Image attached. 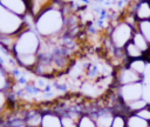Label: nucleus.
<instances>
[{
	"label": "nucleus",
	"instance_id": "f257e3e1",
	"mask_svg": "<svg viewBox=\"0 0 150 127\" xmlns=\"http://www.w3.org/2000/svg\"><path fill=\"white\" fill-rule=\"evenodd\" d=\"M63 0H55V2L41 13L33 21V27L43 40H59L68 32L67 18L63 13Z\"/></svg>",
	"mask_w": 150,
	"mask_h": 127
},
{
	"label": "nucleus",
	"instance_id": "f03ea898",
	"mask_svg": "<svg viewBox=\"0 0 150 127\" xmlns=\"http://www.w3.org/2000/svg\"><path fill=\"white\" fill-rule=\"evenodd\" d=\"M41 45H42V38L38 34V32L34 29L33 26H28L18 34L12 55L20 56L28 54H39Z\"/></svg>",
	"mask_w": 150,
	"mask_h": 127
},
{
	"label": "nucleus",
	"instance_id": "7ed1b4c3",
	"mask_svg": "<svg viewBox=\"0 0 150 127\" xmlns=\"http://www.w3.org/2000/svg\"><path fill=\"white\" fill-rule=\"evenodd\" d=\"M134 33L135 26L121 18L112 26H110L107 34V39L114 49L123 51V48L131 41Z\"/></svg>",
	"mask_w": 150,
	"mask_h": 127
},
{
	"label": "nucleus",
	"instance_id": "20e7f679",
	"mask_svg": "<svg viewBox=\"0 0 150 127\" xmlns=\"http://www.w3.org/2000/svg\"><path fill=\"white\" fill-rule=\"evenodd\" d=\"M28 26L27 19L13 14L0 4V35H16Z\"/></svg>",
	"mask_w": 150,
	"mask_h": 127
},
{
	"label": "nucleus",
	"instance_id": "39448f33",
	"mask_svg": "<svg viewBox=\"0 0 150 127\" xmlns=\"http://www.w3.org/2000/svg\"><path fill=\"white\" fill-rule=\"evenodd\" d=\"M111 89L116 94L117 99L123 105H125L131 101L144 98L145 83L137 82V83H130V85H124V86H112Z\"/></svg>",
	"mask_w": 150,
	"mask_h": 127
},
{
	"label": "nucleus",
	"instance_id": "423d86ee",
	"mask_svg": "<svg viewBox=\"0 0 150 127\" xmlns=\"http://www.w3.org/2000/svg\"><path fill=\"white\" fill-rule=\"evenodd\" d=\"M137 82H144V76L132 71L128 65L114 69V86H124Z\"/></svg>",
	"mask_w": 150,
	"mask_h": 127
},
{
	"label": "nucleus",
	"instance_id": "0eeeda50",
	"mask_svg": "<svg viewBox=\"0 0 150 127\" xmlns=\"http://www.w3.org/2000/svg\"><path fill=\"white\" fill-rule=\"evenodd\" d=\"M87 113H90L96 122L97 127H111V122L114 119V109L108 107L107 105L94 106V108Z\"/></svg>",
	"mask_w": 150,
	"mask_h": 127
},
{
	"label": "nucleus",
	"instance_id": "6e6552de",
	"mask_svg": "<svg viewBox=\"0 0 150 127\" xmlns=\"http://www.w3.org/2000/svg\"><path fill=\"white\" fill-rule=\"evenodd\" d=\"M0 4L15 15L27 19L29 16L28 0H0Z\"/></svg>",
	"mask_w": 150,
	"mask_h": 127
},
{
	"label": "nucleus",
	"instance_id": "1a4fd4ad",
	"mask_svg": "<svg viewBox=\"0 0 150 127\" xmlns=\"http://www.w3.org/2000/svg\"><path fill=\"white\" fill-rule=\"evenodd\" d=\"M137 21L150 20V0H135L129 9Z\"/></svg>",
	"mask_w": 150,
	"mask_h": 127
},
{
	"label": "nucleus",
	"instance_id": "9d476101",
	"mask_svg": "<svg viewBox=\"0 0 150 127\" xmlns=\"http://www.w3.org/2000/svg\"><path fill=\"white\" fill-rule=\"evenodd\" d=\"M55 0H28L29 5V18L34 21L41 13H43L46 9H48Z\"/></svg>",
	"mask_w": 150,
	"mask_h": 127
},
{
	"label": "nucleus",
	"instance_id": "9b49d317",
	"mask_svg": "<svg viewBox=\"0 0 150 127\" xmlns=\"http://www.w3.org/2000/svg\"><path fill=\"white\" fill-rule=\"evenodd\" d=\"M14 59H15V62L19 67L33 73L35 67L38 66V63L40 61V55L39 54H28V55L14 56Z\"/></svg>",
	"mask_w": 150,
	"mask_h": 127
},
{
	"label": "nucleus",
	"instance_id": "f8f14e48",
	"mask_svg": "<svg viewBox=\"0 0 150 127\" xmlns=\"http://www.w3.org/2000/svg\"><path fill=\"white\" fill-rule=\"evenodd\" d=\"M41 127H62L60 113L56 111H45L42 114Z\"/></svg>",
	"mask_w": 150,
	"mask_h": 127
},
{
	"label": "nucleus",
	"instance_id": "ddd939ff",
	"mask_svg": "<svg viewBox=\"0 0 150 127\" xmlns=\"http://www.w3.org/2000/svg\"><path fill=\"white\" fill-rule=\"evenodd\" d=\"M127 65L132 69L135 71L136 73L145 76L149 67H150V62L146 60V58H139V59H134V60H128Z\"/></svg>",
	"mask_w": 150,
	"mask_h": 127
},
{
	"label": "nucleus",
	"instance_id": "4468645a",
	"mask_svg": "<svg viewBox=\"0 0 150 127\" xmlns=\"http://www.w3.org/2000/svg\"><path fill=\"white\" fill-rule=\"evenodd\" d=\"M43 112L39 109H29L25 113V123L27 127H41Z\"/></svg>",
	"mask_w": 150,
	"mask_h": 127
},
{
	"label": "nucleus",
	"instance_id": "2eb2a0df",
	"mask_svg": "<svg viewBox=\"0 0 150 127\" xmlns=\"http://www.w3.org/2000/svg\"><path fill=\"white\" fill-rule=\"evenodd\" d=\"M14 85L12 73L7 71L4 63L0 62V91H11Z\"/></svg>",
	"mask_w": 150,
	"mask_h": 127
},
{
	"label": "nucleus",
	"instance_id": "dca6fc26",
	"mask_svg": "<svg viewBox=\"0 0 150 127\" xmlns=\"http://www.w3.org/2000/svg\"><path fill=\"white\" fill-rule=\"evenodd\" d=\"M149 105H150L149 101H148L145 98H142V99L131 101V102H129V103H125V105H124V111H125V114L137 113V112H139L141 109L145 108V107L149 106Z\"/></svg>",
	"mask_w": 150,
	"mask_h": 127
},
{
	"label": "nucleus",
	"instance_id": "f3484780",
	"mask_svg": "<svg viewBox=\"0 0 150 127\" xmlns=\"http://www.w3.org/2000/svg\"><path fill=\"white\" fill-rule=\"evenodd\" d=\"M123 53H124V55L128 60H134V59H139V58L145 56V54L131 41L123 48Z\"/></svg>",
	"mask_w": 150,
	"mask_h": 127
},
{
	"label": "nucleus",
	"instance_id": "a211bd4d",
	"mask_svg": "<svg viewBox=\"0 0 150 127\" xmlns=\"http://www.w3.org/2000/svg\"><path fill=\"white\" fill-rule=\"evenodd\" d=\"M16 35H0V48H2L7 54L12 55L15 42H16Z\"/></svg>",
	"mask_w": 150,
	"mask_h": 127
},
{
	"label": "nucleus",
	"instance_id": "6ab92c4d",
	"mask_svg": "<svg viewBox=\"0 0 150 127\" xmlns=\"http://www.w3.org/2000/svg\"><path fill=\"white\" fill-rule=\"evenodd\" d=\"M131 42H134L144 54H146L149 51H150V42L139 33L135 29V33L132 35V39H131Z\"/></svg>",
	"mask_w": 150,
	"mask_h": 127
},
{
	"label": "nucleus",
	"instance_id": "aec40b11",
	"mask_svg": "<svg viewBox=\"0 0 150 127\" xmlns=\"http://www.w3.org/2000/svg\"><path fill=\"white\" fill-rule=\"evenodd\" d=\"M127 127H150V122H148L136 113H130L127 114Z\"/></svg>",
	"mask_w": 150,
	"mask_h": 127
},
{
	"label": "nucleus",
	"instance_id": "412c9836",
	"mask_svg": "<svg viewBox=\"0 0 150 127\" xmlns=\"http://www.w3.org/2000/svg\"><path fill=\"white\" fill-rule=\"evenodd\" d=\"M11 105V91H0V116H2Z\"/></svg>",
	"mask_w": 150,
	"mask_h": 127
},
{
	"label": "nucleus",
	"instance_id": "4be33fe9",
	"mask_svg": "<svg viewBox=\"0 0 150 127\" xmlns=\"http://www.w3.org/2000/svg\"><path fill=\"white\" fill-rule=\"evenodd\" d=\"M135 29L139 32L149 42H150V20H142L136 21Z\"/></svg>",
	"mask_w": 150,
	"mask_h": 127
},
{
	"label": "nucleus",
	"instance_id": "5701e85b",
	"mask_svg": "<svg viewBox=\"0 0 150 127\" xmlns=\"http://www.w3.org/2000/svg\"><path fill=\"white\" fill-rule=\"evenodd\" d=\"M77 127H97V126H96V122H95L93 115L90 113L84 112V113H82V115L79 119Z\"/></svg>",
	"mask_w": 150,
	"mask_h": 127
},
{
	"label": "nucleus",
	"instance_id": "b1692460",
	"mask_svg": "<svg viewBox=\"0 0 150 127\" xmlns=\"http://www.w3.org/2000/svg\"><path fill=\"white\" fill-rule=\"evenodd\" d=\"M111 127H127V114L123 112H115Z\"/></svg>",
	"mask_w": 150,
	"mask_h": 127
},
{
	"label": "nucleus",
	"instance_id": "393cba45",
	"mask_svg": "<svg viewBox=\"0 0 150 127\" xmlns=\"http://www.w3.org/2000/svg\"><path fill=\"white\" fill-rule=\"evenodd\" d=\"M136 114H137V115H139L141 118H143L144 120H146L148 122H150V105H149V106H146L145 108L141 109V111H139V112H137Z\"/></svg>",
	"mask_w": 150,
	"mask_h": 127
}]
</instances>
